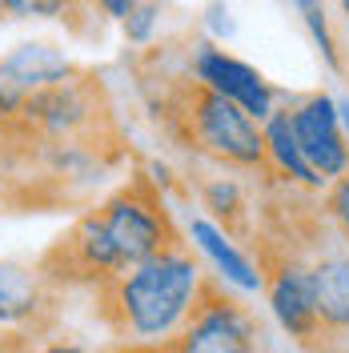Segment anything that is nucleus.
<instances>
[{
	"label": "nucleus",
	"mask_w": 349,
	"mask_h": 353,
	"mask_svg": "<svg viewBox=\"0 0 349 353\" xmlns=\"http://www.w3.org/2000/svg\"><path fill=\"white\" fill-rule=\"evenodd\" d=\"M341 8H346V17H349V0H341Z\"/></svg>",
	"instance_id": "nucleus-22"
},
{
	"label": "nucleus",
	"mask_w": 349,
	"mask_h": 353,
	"mask_svg": "<svg viewBox=\"0 0 349 353\" xmlns=\"http://www.w3.org/2000/svg\"><path fill=\"white\" fill-rule=\"evenodd\" d=\"M201 201H205V209L217 217V225L225 233L237 229L241 221H245V193H241V185L233 176H213V181L201 189Z\"/></svg>",
	"instance_id": "nucleus-13"
},
{
	"label": "nucleus",
	"mask_w": 349,
	"mask_h": 353,
	"mask_svg": "<svg viewBox=\"0 0 349 353\" xmlns=\"http://www.w3.org/2000/svg\"><path fill=\"white\" fill-rule=\"evenodd\" d=\"M189 77H197L201 85H209L221 92L225 101H233L237 109H245L253 121H265L277 109V88L265 81L261 68H253L249 61H241L233 52L217 48L213 41H201L189 57Z\"/></svg>",
	"instance_id": "nucleus-5"
},
{
	"label": "nucleus",
	"mask_w": 349,
	"mask_h": 353,
	"mask_svg": "<svg viewBox=\"0 0 349 353\" xmlns=\"http://www.w3.org/2000/svg\"><path fill=\"white\" fill-rule=\"evenodd\" d=\"M337 121H341V132L349 141V97H337Z\"/></svg>",
	"instance_id": "nucleus-20"
},
{
	"label": "nucleus",
	"mask_w": 349,
	"mask_h": 353,
	"mask_svg": "<svg viewBox=\"0 0 349 353\" xmlns=\"http://www.w3.org/2000/svg\"><path fill=\"white\" fill-rule=\"evenodd\" d=\"M157 24H161V0H141L129 17L121 21V28H125V41L129 44L145 48V44H153Z\"/></svg>",
	"instance_id": "nucleus-16"
},
{
	"label": "nucleus",
	"mask_w": 349,
	"mask_h": 353,
	"mask_svg": "<svg viewBox=\"0 0 349 353\" xmlns=\"http://www.w3.org/2000/svg\"><path fill=\"white\" fill-rule=\"evenodd\" d=\"M201 285L205 269L181 241L92 289V309L121 345H165L189 321Z\"/></svg>",
	"instance_id": "nucleus-2"
},
{
	"label": "nucleus",
	"mask_w": 349,
	"mask_h": 353,
	"mask_svg": "<svg viewBox=\"0 0 349 353\" xmlns=\"http://www.w3.org/2000/svg\"><path fill=\"white\" fill-rule=\"evenodd\" d=\"M326 213L333 217V225L349 237V173L329 181V193H326Z\"/></svg>",
	"instance_id": "nucleus-17"
},
{
	"label": "nucleus",
	"mask_w": 349,
	"mask_h": 353,
	"mask_svg": "<svg viewBox=\"0 0 349 353\" xmlns=\"http://www.w3.org/2000/svg\"><path fill=\"white\" fill-rule=\"evenodd\" d=\"M261 325L237 297L225 293L221 277H205L189 321L165 345H132L141 353H257Z\"/></svg>",
	"instance_id": "nucleus-4"
},
{
	"label": "nucleus",
	"mask_w": 349,
	"mask_h": 353,
	"mask_svg": "<svg viewBox=\"0 0 349 353\" xmlns=\"http://www.w3.org/2000/svg\"><path fill=\"white\" fill-rule=\"evenodd\" d=\"M261 137H265V161H269V173H277L285 185H301V189H321L326 181L309 169L306 153L297 145V132H293V112L289 105H277L261 121Z\"/></svg>",
	"instance_id": "nucleus-11"
},
{
	"label": "nucleus",
	"mask_w": 349,
	"mask_h": 353,
	"mask_svg": "<svg viewBox=\"0 0 349 353\" xmlns=\"http://www.w3.org/2000/svg\"><path fill=\"white\" fill-rule=\"evenodd\" d=\"M72 72H77V65L61 48H52L44 41L17 44L12 52L0 57V121L21 109V101H28L32 92H41L48 85H61Z\"/></svg>",
	"instance_id": "nucleus-8"
},
{
	"label": "nucleus",
	"mask_w": 349,
	"mask_h": 353,
	"mask_svg": "<svg viewBox=\"0 0 349 353\" xmlns=\"http://www.w3.org/2000/svg\"><path fill=\"white\" fill-rule=\"evenodd\" d=\"M313 277V301L326 333H346L349 330V253H321L317 261H309Z\"/></svg>",
	"instance_id": "nucleus-12"
},
{
	"label": "nucleus",
	"mask_w": 349,
	"mask_h": 353,
	"mask_svg": "<svg viewBox=\"0 0 349 353\" xmlns=\"http://www.w3.org/2000/svg\"><path fill=\"white\" fill-rule=\"evenodd\" d=\"M293 132H297V145L306 153L309 169L321 176V181H337L349 173V141L341 132L337 121V97L329 92H309L306 101H293Z\"/></svg>",
	"instance_id": "nucleus-6"
},
{
	"label": "nucleus",
	"mask_w": 349,
	"mask_h": 353,
	"mask_svg": "<svg viewBox=\"0 0 349 353\" xmlns=\"http://www.w3.org/2000/svg\"><path fill=\"white\" fill-rule=\"evenodd\" d=\"M88 0H8V17L17 21H68Z\"/></svg>",
	"instance_id": "nucleus-15"
},
{
	"label": "nucleus",
	"mask_w": 349,
	"mask_h": 353,
	"mask_svg": "<svg viewBox=\"0 0 349 353\" xmlns=\"http://www.w3.org/2000/svg\"><path fill=\"white\" fill-rule=\"evenodd\" d=\"M165 125L189 153L205 161L245 173H269L261 121H253L245 109L225 101L209 85H201L197 77H185L165 97Z\"/></svg>",
	"instance_id": "nucleus-3"
},
{
	"label": "nucleus",
	"mask_w": 349,
	"mask_h": 353,
	"mask_svg": "<svg viewBox=\"0 0 349 353\" xmlns=\"http://www.w3.org/2000/svg\"><path fill=\"white\" fill-rule=\"evenodd\" d=\"M205 28H209V37H213V41H225V37H233V32H237L233 8H229L225 0H213V4L205 8Z\"/></svg>",
	"instance_id": "nucleus-18"
},
{
	"label": "nucleus",
	"mask_w": 349,
	"mask_h": 353,
	"mask_svg": "<svg viewBox=\"0 0 349 353\" xmlns=\"http://www.w3.org/2000/svg\"><path fill=\"white\" fill-rule=\"evenodd\" d=\"M57 293L37 265L0 261V330L48 333L57 317Z\"/></svg>",
	"instance_id": "nucleus-9"
},
{
	"label": "nucleus",
	"mask_w": 349,
	"mask_h": 353,
	"mask_svg": "<svg viewBox=\"0 0 349 353\" xmlns=\"http://www.w3.org/2000/svg\"><path fill=\"white\" fill-rule=\"evenodd\" d=\"M297 12H301V21H306L309 37L317 41V52H321V61H326L333 72H341V48H337V37H333V28H329V17H326V0H289Z\"/></svg>",
	"instance_id": "nucleus-14"
},
{
	"label": "nucleus",
	"mask_w": 349,
	"mask_h": 353,
	"mask_svg": "<svg viewBox=\"0 0 349 353\" xmlns=\"http://www.w3.org/2000/svg\"><path fill=\"white\" fill-rule=\"evenodd\" d=\"M88 4H92L97 12H105L109 21H125V17H129L141 0H88Z\"/></svg>",
	"instance_id": "nucleus-19"
},
{
	"label": "nucleus",
	"mask_w": 349,
	"mask_h": 353,
	"mask_svg": "<svg viewBox=\"0 0 349 353\" xmlns=\"http://www.w3.org/2000/svg\"><path fill=\"white\" fill-rule=\"evenodd\" d=\"M4 17H8V0H0V21H4Z\"/></svg>",
	"instance_id": "nucleus-21"
},
{
	"label": "nucleus",
	"mask_w": 349,
	"mask_h": 353,
	"mask_svg": "<svg viewBox=\"0 0 349 353\" xmlns=\"http://www.w3.org/2000/svg\"><path fill=\"white\" fill-rule=\"evenodd\" d=\"M265 293H269V309L281 321V330L301 341V345H317L321 337V317H317V301H313V277H309V261L301 257H281L265 269Z\"/></svg>",
	"instance_id": "nucleus-7"
},
{
	"label": "nucleus",
	"mask_w": 349,
	"mask_h": 353,
	"mask_svg": "<svg viewBox=\"0 0 349 353\" xmlns=\"http://www.w3.org/2000/svg\"><path fill=\"white\" fill-rule=\"evenodd\" d=\"M181 245L173 213L153 176L137 173L117 193L85 209L41 253L37 269L52 289H101L117 273Z\"/></svg>",
	"instance_id": "nucleus-1"
},
{
	"label": "nucleus",
	"mask_w": 349,
	"mask_h": 353,
	"mask_svg": "<svg viewBox=\"0 0 349 353\" xmlns=\"http://www.w3.org/2000/svg\"><path fill=\"white\" fill-rule=\"evenodd\" d=\"M189 241H193V249L205 257V261L217 269V277L225 281V285L241 289V293H257V289H265V273L233 245V237L221 229L217 221L189 217Z\"/></svg>",
	"instance_id": "nucleus-10"
}]
</instances>
